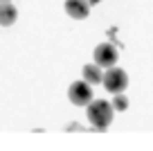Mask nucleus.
<instances>
[{"label":"nucleus","instance_id":"nucleus-7","mask_svg":"<svg viewBox=\"0 0 153 151\" xmlns=\"http://www.w3.org/2000/svg\"><path fill=\"white\" fill-rule=\"evenodd\" d=\"M101 66H86L83 68V79L88 81V84H99V81H104V75H101V70H99Z\"/></svg>","mask_w":153,"mask_h":151},{"label":"nucleus","instance_id":"nucleus-9","mask_svg":"<svg viewBox=\"0 0 153 151\" xmlns=\"http://www.w3.org/2000/svg\"><path fill=\"white\" fill-rule=\"evenodd\" d=\"M0 2H9V0H0Z\"/></svg>","mask_w":153,"mask_h":151},{"label":"nucleus","instance_id":"nucleus-2","mask_svg":"<svg viewBox=\"0 0 153 151\" xmlns=\"http://www.w3.org/2000/svg\"><path fill=\"white\" fill-rule=\"evenodd\" d=\"M126 86H128V75H126L124 70H120V68H110L104 75V88L110 90L113 95L124 93Z\"/></svg>","mask_w":153,"mask_h":151},{"label":"nucleus","instance_id":"nucleus-4","mask_svg":"<svg viewBox=\"0 0 153 151\" xmlns=\"http://www.w3.org/2000/svg\"><path fill=\"white\" fill-rule=\"evenodd\" d=\"M117 61V50L110 43H99L95 47V63L101 68H113Z\"/></svg>","mask_w":153,"mask_h":151},{"label":"nucleus","instance_id":"nucleus-6","mask_svg":"<svg viewBox=\"0 0 153 151\" xmlns=\"http://www.w3.org/2000/svg\"><path fill=\"white\" fill-rule=\"evenodd\" d=\"M16 16H18V11H16V7L11 2H0V25H5V27L14 25Z\"/></svg>","mask_w":153,"mask_h":151},{"label":"nucleus","instance_id":"nucleus-8","mask_svg":"<svg viewBox=\"0 0 153 151\" xmlns=\"http://www.w3.org/2000/svg\"><path fill=\"white\" fill-rule=\"evenodd\" d=\"M110 104H113L115 111H126V108H128V99H126L122 93H117V95L113 97V102H110Z\"/></svg>","mask_w":153,"mask_h":151},{"label":"nucleus","instance_id":"nucleus-3","mask_svg":"<svg viewBox=\"0 0 153 151\" xmlns=\"http://www.w3.org/2000/svg\"><path fill=\"white\" fill-rule=\"evenodd\" d=\"M90 86H92V84H88L86 79H83V81H74V84L70 86V90H68V97H70L72 104H76V106L90 104V99H92Z\"/></svg>","mask_w":153,"mask_h":151},{"label":"nucleus","instance_id":"nucleus-1","mask_svg":"<svg viewBox=\"0 0 153 151\" xmlns=\"http://www.w3.org/2000/svg\"><path fill=\"white\" fill-rule=\"evenodd\" d=\"M113 104L104 102V99H97L92 104H88V122L92 124L95 129L104 131L110 122H113Z\"/></svg>","mask_w":153,"mask_h":151},{"label":"nucleus","instance_id":"nucleus-5","mask_svg":"<svg viewBox=\"0 0 153 151\" xmlns=\"http://www.w3.org/2000/svg\"><path fill=\"white\" fill-rule=\"evenodd\" d=\"M65 11L70 18L83 20L90 14V2H86V0H65Z\"/></svg>","mask_w":153,"mask_h":151}]
</instances>
